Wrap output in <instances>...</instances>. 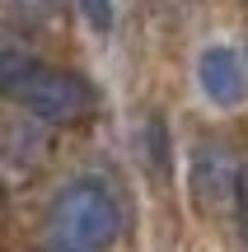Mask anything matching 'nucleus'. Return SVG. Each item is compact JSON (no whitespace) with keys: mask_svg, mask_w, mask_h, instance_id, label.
I'll list each match as a JSON object with an SVG mask.
<instances>
[{"mask_svg":"<svg viewBox=\"0 0 248 252\" xmlns=\"http://www.w3.org/2000/svg\"><path fill=\"white\" fill-rule=\"evenodd\" d=\"M197 80H202L206 98L215 108H234L248 94V70H244V56L234 47H206L202 61H197Z\"/></svg>","mask_w":248,"mask_h":252,"instance_id":"3","label":"nucleus"},{"mask_svg":"<svg viewBox=\"0 0 248 252\" xmlns=\"http://www.w3.org/2000/svg\"><path fill=\"white\" fill-rule=\"evenodd\" d=\"M122 234V201L103 178H71L52 201V248L99 252Z\"/></svg>","mask_w":248,"mask_h":252,"instance_id":"1","label":"nucleus"},{"mask_svg":"<svg viewBox=\"0 0 248 252\" xmlns=\"http://www.w3.org/2000/svg\"><path fill=\"white\" fill-rule=\"evenodd\" d=\"M5 98L19 103L24 112H33V117H42V122H75L94 108V89L80 75L56 70V65L37 61V56L24 65V75L14 80V89Z\"/></svg>","mask_w":248,"mask_h":252,"instance_id":"2","label":"nucleus"},{"mask_svg":"<svg viewBox=\"0 0 248 252\" xmlns=\"http://www.w3.org/2000/svg\"><path fill=\"white\" fill-rule=\"evenodd\" d=\"M33 61V56L24 52V47H14L9 37H0V94H9L14 89V80L24 75V65Z\"/></svg>","mask_w":248,"mask_h":252,"instance_id":"4","label":"nucleus"},{"mask_svg":"<svg viewBox=\"0 0 248 252\" xmlns=\"http://www.w3.org/2000/svg\"><path fill=\"white\" fill-rule=\"evenodd\" d=\"M0 206H5V187H0Z\"/></svg>","mask_w":248,"mask_h":252,"instance_id":"8","label":"nucleus"},{"mask_svg":"<svg viewBox=\"0 0 248 252\" xmlns=\"http://www.w3.org/2000/svg\"><path fill=\"white\" fill-rule=\"evenodd\" d=\"M234 224H239V238L248 243V168H239V178H234Z\"/></svg>","mask_w":248,"mask_h":252,"instance_id":"5","label":"nucleus"},{"mask_svg":"<svg viewBox=\"0 0 248 252\" xmlns=\"http://www.w3.org/2000/svg\"><path fill=\"white\" fill-rule=\"evenodd\" d=\"M19 5H24V9H33V14H52V5H56V0H19Z\"/></svg>","mask_w":248,"mask_h":252,"instance_id":"7","label":"nucleus"},{"mask_svg":"<svg viewBox=\"0 0 248 252\" xmlns=\"http://www.w3.org/2000/svg\"><path fill=\"white\" fill-rule=\"evenodd\" d=\"M75 5H80V14L89 19L99 33H108V28H112V0H75Z\"/></svg>","mask_w":248,"mask_h":252,"instance_id":"6","label":"nucleus"}]
</instances>
